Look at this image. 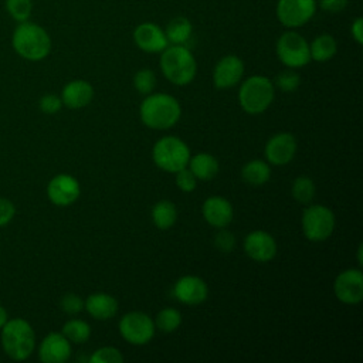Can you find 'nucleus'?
Returning <instances> with one entry per match:
<instances>
[{
  "label": "nucleus",
  "mask_w": 363,
  "mask_h": 363,
  "mask_svg": "<svg viewBox=\"0 0 363 363\" xmlns=\"http://www.w3.org/2000/svg\"><path fill=\"white\" fill-rule=\"evenodd\" d=\"M61 333L71 343H85L91 336V326L82 319H69L64 323Z\"/></svg>",
  "instance_id": "27"
},
{
  "label": "nucleus",
  "mask_w": 363,
  "mask_h": 363,
  "mask_svg": "<svg viewBox=\"0 0 363 363\" xmlns=\"http://www.w3.org/2000/svg\"><path fill=\"white\" fill-rule=\"evenodd\" d=\"M191 153L184 140L177 136H163L153 145L152 159L155 164L167 173H176L187 167Z\"/></svg>",
  "instance_id": "6"
},
{
  "label": "nucleus",
  "mask_w": 363,
  "mask_h": 363,
  "mask_svg": "<svg viewBox=\"0 0 363 363\" xmlns=\"http://www.w3.org/2000/svg\"><path fill=\"white\" fill-rule=\"evenodd\" d=\"M214 245L221 252H231L235 247V237L231 231L224 228H218V233L214 237Z\"/></svg>",
  "instance_id": "36"
},
{
  "label": "nucleus",
  "mask_w": 363,
  "mask_h": 363,
  "mask_svg": "<svg viewBox=\"0 0 363 363\" xmlns=\"http://www.w3.org/2000/svg\"><path fill=\"white\" fill-rule=\"evenodd\" d=\"M298 142L289 132H279L272 135L265 143V159L274 166L288 164L296 155Z\"/></svg>",
  "instance_id": "13"
},
{
  "label": "nucleus",
  "mask_w": 363,
  "mask_h": 363,
  "mask_svg": "<svg viewBox=\"0 0 363 363\" xmlns=\"http://www.w3.org/2000/svg\"><path fill=\"white\" fill-rule=\"evenodd\" d=\"M45 191L48 200L52 204L58 207H68L78 200L81 194V186L74 176L68 173H60L48 182Z\"/></svg>",
  "instance_id": "12"
},
{
  "label": "nucleus",
  "mask_w": 363,
  "mask_h": 363,
  "mask_svg": "<svg viewBox=\"0 0 363 363\" xmlns=\"http://www.w3.org/2000/svg\"><path fill=\"white\" fill-rule=\"evenodd\" d=\"M301 84V77L292 68L281 71L275 78V85L282 92H294Z\"/></svg>",
  "instance_id": "32"
},
{
  "label": "nucleus",
  "mask_w": 363,
  "mask_h": 363,
  "mask_svg": "<svg viewBox=\"0 0 363 363\" xmlns=\"http://www.w3.org/2000/svg\"><path fill=\"white\" fill-rule=\"evenodd\" d=\"M187 167L196 176L197 180L207 182V180H211L218 173L220 164L216 156H213L211 153L200 152L190 156Z\"/></svg>",
  "instance_id": "22"
},
{
  "label": "nucleus",
  "mask_w": 363,
  "mask_h": 363,
  "mask_svg": "<svg viewBox=\"0 0 363 363\" xmlns=\"http://www.w3.org/2000/svg\"><path fill=\"white\" fill-rule=\"evenodd\" d=\"M16 216V206L11 200L0 197V228L6 227Z\"/></svg>",
  "instance_id": "38"
},
{
  "label": "nucleus",
  "mask_w": 363,
  "mask_h": 363,
  "mask_svg": "<svg viewBox=\"0 0 363 363\" xmlns=\"http://www.w3.org/2000/svg\"><path fill=\"white\" fill-rule=\"evenodd\" d=\"M208 288L204 279L196 275H183L173 285V296L184 305L196 306L207 299Z\"/></svg>",
  "instance_id": "15"
},
{
  "label": "nucleus",
  "mask_w": 363,
  "mask_h": 363,
  "mask_svg": "<svg viewBox=\"0 0 363 363\" xmlns=\"http://www.w3.org/2000/svg\"><path fill=\"white\" fill-rule=\"evenodd\" d=\"M133 41L142 51L149 54L162 52L169 45L164 30L155 23L139 24L133 31Z\"/></svg>",
  "instance_id": "18"
},
{
  "label": "nucleus",
  "mask_w": 363,
  "mask_h": 363,
  "mask_svg": "<svg viewBox=\"0 0 363 363\" xmlns=\"http://www.w3.org/2000/svg\"><path fill=\"white\" fill-rule=\"evenodd\" d=\"M277 17L284 27L305 26L316 11V0H278Z\"/></svg>",
  "instance_id": "10"
},
{
  "label": "nucleus",
  "mask_w": 363,
  "mask_h": 363,
  "mask_svg": "<svg viewBox=\"0 0 363 363\" xmlns=\"http://www.w3.org/2000/svg\"><path fill=\"white\" fill-rule=\"evenodd\" d=\"M277 57L288 68H301L311 61L309 43L303 35L294 30H288L277 40Z\"/></svg>",
  "instance_id": "8"
},
{
  "label": "nucleus",
  "mask_w": 363,
  "mask_h": 363,
  "mask_svg": "<svg viewBox=\"0 0 363 363\" xmlns=\"http://www.w3.org/2000/svg\"><path fill=\"white\" fill-rule=\"evenodd\" d=\"M275 98V85L265 75H251L238 89V102L244 112L259 115L265 112Z\"/></svg>",
  "instance_id": "5"
},
{
  "label": "nucleus",
  "mask_w": 363,
  "mask_h": 363,
  "mask_svg": "<svg viewBox=\"0 0 363 363\" xmlns=\"http://www.w3.org/2000/svg\"><path fill=\"white\" fill-rule=\"evenodd\" d=\"M61 101L69 109H81L91 104L94 98V86L85 79H72L67 82L61 91Z\"/></svg>",
  "instance_id": "20"
},
{
  "label": "nucleus",
  "mask_w": 363,
  "mask_h": 363,
  "mask_svg": "<svg viewBox=\"0 0 363 363\" xmlns=\"http://www.w3.org/2000/svg\"><path fill=\"white\" fill-rule=\"evenodd\" d=\"M61 309L68 315H77L84 309V299L77 294H65L60 301Z\"/></svg>",
  "instance_id": "34"
},
{
  "label": "nucleus",
  "mask_w": 363,
  "mask_h": 363,
  "mask_svg": "<svg viewBox=\"0 0 363 363\" xmlns=\"http://www.w3.org/2000/svg\"><path fill=\"white\" fill-rule=\"evenodd\" d=\"M335 296L346 303L356 305L363 299V272L360 268H347L337 274L333 282Z\"/></svg>",
  "instance_id": "11"
},
{
  "label": "nucleus",
  "mask_w": 363,
  "mask_h": 363,
  "mask_svg": "<svg viewBox=\"0 0 363 363\" xmlns=\"http://www.w3.org/2000/svg\"><path fill=\"white\" fill-rule=\"evenodd\" d=\"M301 225L306 240L320 242L332 235L336 225V218L329 207L323 204H311L302 213Z\"/></svg>",
  "instance_id": "7"
},
{
  "label": "nucleus",
  "mask_w": 363,
  "mask_h": 363,
  "mask_svg": "<svg viewBox=\"0 0 363 363\" xmlns=\"http://www.w3.org/2000/svg\"><path fill=\"white\" fill-rule=\"evenodd\" d=\"M4 9L14 21L23 23L31 17L33 0H4Z\"/></svg>",
  "instance_id": "30"
},
{
  "label": "nucleus",
  "mask_w": 363,
  "mask_h": 363,
  "mask_svg": "<svg viewBox=\"0 0 363 363\" xmlns=\"http://www.w3.org/2000/svg\"><path fill=\"white\" fill-rule=\"evenodd\" d=\"M38 108L41 112H44L47 115H54V113L60 112V109L62 108L61 96H58L55 94L43 95L38 101Z\"/></svg>",
  "instance_id": "37"
},
{
  "label": "nucleus",
  "mask_w": 363,
  "mask_h": 363,
  "mask_svg": "<svg viewBox=\"0 0 363 363\" xmlns=\"http://www.w3.org/2000/svg\"><path fill=\"white\" fill-rule=\"evenodd\" d=\"M362 251H363V245L360 244L359 247H357V262H359V265H362Z\"/></svg>",
  "instance_id": "42"
},
{
  "label": "nucleus",
  "mask_w": 363,
  "mask_h": 363,
  "mask_svg": "<svg viewBox=\"0 0 363 363\" xmlns=\"http://www.w3.org/2000/svg\"><path fill=\"white\" fill-rule=\"evenodd\" d=\"M201 214L206 223L211 227L224 228L233 221L234 208L225 197L211 196L204 200L201 206Z\"/></svg>",
  "instance_id": "19"
},
{
  "label": "nucleus",
  "mask_w": 363,
  "mask_h": 363,
  "mask_svg": "<svg viewBox=\"0 0 363 363\" xmlns=\"http://www.w3.org/2000/svg\"><path fill=\"white\" fill-rule=\"evenodd\" d=\"M155 326L163 333H172L182 325V313L176 308H163L157 312Z\"/></svg>",
  "instance_id": "29"
},
{
  "label": "nucleus",
  "mask_w": 363,
  "mask_h": 363,
  "mask_svg": "<svg viewBox=\"0 0 363 363\" xmlns=\"http://www.w3.org/2000/svg\"><path fill=\"white\" fill-rule=\"evenodd\" d=\"M118 329L128 343L133 346H143L153 339L156 326L155 320L147 313L132 311L121 318Z\"/></svg>",
  "instance_id": "9"
},
{
  "label": "nucleus",
  "mask_w": 363,
  "mask_h": 363,
  "mask_svg": "<svg viewBox=\"0 0 363 363\" xmlns=\"http://www.w3.org/2000/svg\"><path fill=\"white\" fill-rule=\"evenodd\" d=\"M244 252L257 262H268L277 255L275 238L262 230H254L245 235L242 242Z\"/></svg>",
  "instance_id": "14"
},
{
  "label": "nucleus",
  "mask_w": 363,
  "mask_h": 363,
  "mask_svg": "<svg viewBox=\"0 0 363 363\" xmlns=\"http://www.w3.org/2000/svg\"><path fill=\"white\" fill-rule=\"evenodd\" d=\"M350 34L357 44L363 43V18L357 17L350 26Z\"/></svg>",
  "instance_id": "40"
},
{
  "label": "nucleus",
  "mask_w": 363,
  "mask_h": 363,
  "mask_svg": "<svg viewBox=\"0 0 363 363\" xmlns=\"http://www.w3.org/2000/svg\"><path fill=\"white\" fill-rule=\"evenodd\" d=\"M3 352L16 362L28 359L35 349V333L28 320L23 318L9 319L0 329Z\"/></svg>",
  "instance_id": "3"
},
{
  "label": "nucleus",
  "mask_w": 363,
  "mask_h": 363,
  "mask_svg": "<svg viewBox=\"0 0 363 363\" xmlns=\"http://www.w3.org/2000/svg\"><path fill=\"white\" fill-rule=\"evenodd\" d=\"M241 177L251 186H262L271 177L269 163L261 159H252L242 166Z\"/></svg>",
  "instance_id": "24"
},
{
  "label": "nucleus",
  "mask_w": 363,
  "mask_h": 363,
  "mask_svg": "<svg viewBox=\"0 0 363 363\" xmlns=\"http://www.w3.org/2000/svg\"><path fill=\"white\" fill-rule=\"evenodd\" d=\"M139 116L145 126L155 130H166L179 122L182 106L170 94L150 92L140 102Z\"/></svg>",
  "instance_id": "1"
},
{
  "label": "nucleus",
  "mask_w": 363,
  "mask_h": 363,
  "mask_svg": "<svg viewBox=\"0 0 363 363\" xmlns=\"http://www.w3.org/2000/svg\"><path fill=\"white\" fill-rule=\"evenodd\" d=\"M9 320V313L6 311V308L3 305H0V329L3 328V325Z\"/></svg>",
  "instance_id": "41"
},
{
  "label": "nucleus",
  "mask_w": 363,
  "mask_h": 363,
  "mask_svg": "<svg viewBox=\"0 0 363 363\" xmlns=\"http://www.w3.org/2000/svg\"><path fill=\"white\" fill-rule=\"evenodd\" d=\"M89 362L91 363H122L123 356L119 349L112 347V346H104V347L96 349L91 354Z\"/></svg>",
  "instance_id": "33"
},
{
  "label": "nucleus",
  "mask_w": 363,
  "mask_h": 363,
  "mask_svg": "<svg viewBox=\"0 0 363 363\" xmlns=\"http://www.w3.org/2000/svg\"><path fill=\"white\" fill-rule=\"evenodd\" d=\"M84 309L96 320H108L116 315L118 301L106 292H95L84 301Z\"/></svg>",
  "instance_id": "21"
},
{
  "label": "nucleus",
  "mask_w": 363,
  "mask_h": 363,
  "mask_svg": "<svg viewBox=\"0 0 363 363\" xmlns=\"http://www.w3.org/2000/svg\"><path fill=\"white\" fill-rule=\"evenodd\" d=\"M133 86L139 94L147 95L156 88V75L149 68H142L133 75Z\"/></svg>",
  "instance_id": "31"
},
{
  "label": "nucleus",
  "mask_w": 363,
  "mask_h": 363,
  "mask_svg": "<svg viewBox=\"0 0 363 363\" xmlns=\"http://www.w3.org/2000/svg\"><path fill=\"white\" fill-rule=\"evenodd\" d=\"M244 75V62L237 55H224L213 69V82L218 89H227L241 82Z\"/></svg>",
  "instance_id": "17"
},
{
  "label": "nucleus",
  "mask_w": 363,
  "mask_h": 363,
  "mask_svg": "<svg viewBox=\"0 0 363 363\" xmlns=\"http://www.w3.org/2000/svg\"><path fill=\"white\" fill-rule=\"evenodd\" d=\"M349 0H319V7L328 13H339L346 9Z\"/></svg>",
  "instance_id": "39"
},
{
  "label": "nucleus",
  "mask_w": 363,
  "mask_h": 363,
  "mask_svg": "<svg viewBox=\"0 0 363 363\" xmlns=\"http://www.w3.org/2000/svg\"><path fill=\"white\" fill-rule=\"evenodd\" d=\"M177 220V208L170 200H160L152 208V221L159 230H169Z\"/></svg>",
  "instance_id": "26"
},
{
  "label": "nucleus",
  "mask_w": 363,
  "mask_h": 363,
  "mask_svg": "<svg viewBox=\"0 0 363 363\" xmlns=\"http://www.w3.org/2000/svg\"><path fill=\"white\" fill-rule=\"evenodd\" d=\"M166 38L169 44L173 45H186L193 34V24L187 17H174L170 20L164 28Z\"/></svg>",
  "instance_id": "23"
},
{
  "label": "nucleus",
  "mask_w": 363,
  "mask_h": 363,
  "mask_svg": "<svg viewBox=\"0 0 363 363\" xmlns=\"http://www.w3.org/2000/svg\"><path fill=\"white\" fill-rule=\"evenodd\" d=\"M160 69L164 78L177 85L190 84L197 72V62L186 45H167L160 54Z\"/></svg>",
  "instance_id": "4"
},
{
  "label": "nucleus",
  "mask_w": 363,
  "mask_h": 363,
  "mask_svg": "<svg viewBox=\"0 0 363 363\" xmlns=\"http://www.w3.org/2000/svg\"><path fill=\"white\" fill-rule=\"evenodd\" d=\"M315 191H316V186L313 180L308 176L296 177L291 186L292 197L301 204H309L315 197Z\"/></svg>",
  "instance_id": "28"
},
{
  "label": "nucleus",
  "mask_w": 363,
  "mask_h": 363,
  "mask_svg": "<svg viewBox=\"0 0 363 363\" xmlns=\"http://www.w3.org/2000/svg\"><path fill=\"white\" fill-rule=\"evenodd\" d=\"M51 37L44 27L30 20L18 23L11 34L14 52L27 61H41L51 52Z\"/></svg>",
  "instance_id": "2"
},
{
  "label": "nucleus",
  "mask_w": 363,
  "mask_h": 363,
  "mask_svg": "<svg viewBox=\"0 0 363 363\" xmlns=\"http://www.w3.org/2000/svg\"><path fill=\"white\" fill-rule=\"evenodd\" d=\"M174 174H176V186L179 187V190H182L184 193H190V191H193L196 189L197 179L190 172L189 167H184V169L176 172Z\"/></svg>",
  "instance_id": "35"
},
{
  "label": "nucleus",
  "mask_w": 363,
  "mask_h": 363,
  "mask_svg": "<svg viewBox=\"0 0 363 363\" xmlns=\"http://www.w3.org/2000/svg\"><path fill=\"white\" fill-rule=\"evenodd\" d=\"M72 343L61 332H50L38 346V359L43 363H64L72 353Z\"/></svg>",
  "instance_id": "16"
},
{
  "label": "nucleus",
  "mask_w": 363,
  "mask_h": 363,
  "mask_svg": "<svg viewBox=\"0 0 363 363\" xmlns=\"http://www.w3.org/2000/svg\"><path fill=\"white\" fill-rule=\"evenodd\" d=\"M336 51H337V43L335 37L330 34H320L315 37L309 44L311 60L318 62H325L332 60Z\"/></svg>",
  "instance_id": "25"
}]
</instances>
